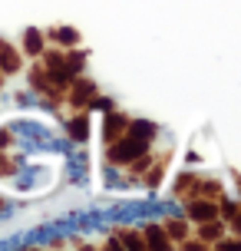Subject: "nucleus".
Wrapping results in <instances>:
<instances>
[{"label":"nucleus","instance_id":"f257e3e1","mask_svg":"<svg viewBox=\"0 0 241 251\" xmlns=\"http://www.w3.org/2000/svg\"><path fill=\"white\" fill-rule=\"evenodd\" d=\"M136 155H145V142H142V139H136L132 132H122V136H119V142L113 146V152H109V159H113V162H122V165L132 162Z\"/></svg>","mask_w":241,"mask_h":251},{"label":"nucleus","instance_id":"f03ea898","mask_svg":"<svg viewBox=\"0 0 241 251\" xmlns=\"http://www.w3.org/2000/svg\"><path fill=\"white\" fill-rule=\"evenodd\" d=\"M189 218H195V222H215L218 205L215 201H205V199H192L189 201Z\"/></svg>","mask_w":241,"mask_h":251},{"label":"nucleus","instance_id":"7ed1b4c3","mask_svg":"<svg viewBox=\"0 0 241 251\" xmlns=\"http://www.w3.org/2000/svg\"><path fill=\"white\" fill-rule=\"evenodd\" d=\"M17 70H20V53L0 40V73H17Z\"/></svg>","mask_w":241,"mask_h":251},{"label":"nucleus","instance_id":"20e7f679","mask_svg":"<svg viewBox=\"0 0 241 251\" xmlns=\"http://www.w3.org/2000/svg\"><path fill=\"white\" fill-rule=\"evenodd\" d=\"M89 96H93V86H89L86 79H76V89H73V102H76V106H86Z\"/></svg>","mask_w":241,"mask_h":251},{"label":"nucleus","instance_id":"39448f33","mask_svg":"<svg viewBox=\"0 0 241 251\" xmlns=\"http://www.w3.org/2000/svg\"><path fill=\"white\" fill-rule=\"evenodd\" d=\"M142 241H149V245H152V248H165V245H169V238H165L162 235V228H145V238Z\"/></svg>","mask_w":241,"mask_h":251},{"label":"nucleus","instance_id":"423d86ee","mask_svg":"<svg viewBox=\"0 0 241 251\" xmlns=\"http://www.w3.org/2000/svg\"><path fill=\"white\" fill-rule=\"evenodd\" d=\"M26 53H43V37H40L37 30H26Z\"/></svg>","mask_w":241,"mask_h":251},{"label":"nucleus","instance_id":"0eeeda50","mask_svg":"<svg viewBox=\"0 0 241 251\" xmlns=\"http://www.w3.org/2000/svg\"><path fill=\"white\" fill-rule=\"evenodd\" d=\"M106 126H109V132H106V136H109V139H119V136H122V132H126V129H122V126H126V119H122V116H109V123H106Z\"/></svg>","mask_w":241,"mask_h":251},{"label":"nucleus","instance_id":"6e6552de","mask_svg":"<svg viewBox=\"0 0 241 251\" xmlns=\"http://www.w3.org/2000/svg\"><path fill=\"white\" fill-rule=\"evenodd\" d=\"M119 241H122V245H129V248H142V245H145L142 238H132V231H119Z\"/></svg>","mask_w":241,"mask_h":251},{"label":"nucleus","instance_id":"1a4fd4ad","mask_svg":"<svg viewBox=\"0 0 241 251\" xmlns=\"http://www.w3.org/2000/svg\"><path fill=\"white\" fill-rule=\"evenodd\" d=\"M56 40L60 43H76V33L73 30H56Z\"/></svg>","mask_w":241,"mask_h":251},{"label":"nucleus","instance_id":"9d476101","mask_svg":"<svg viewBox=\"0 0 241 251\" xmlns=\"http://www.w3.org/2000/svg\"><path fill=\"white\" fill-rule=\"evenodd\" d=\"M73 136H76V139L86 136V123H83V119H76V123H73Z\"/></svg>","mask_w":241,"mask_h":251},{"label":"nucleus","instance_id":"9b49d317","mask_svg":"<svg viewBox=\"0 0 241 251\" xmlns=\"http://www.w3.org/2000/svg\"><path fill=\"white\" fill-rule=\"evenodd\" d=\"M205 238H208V241L218 238V225H205Z\"/></svg>","mask_w":241,"mask_h":251},{"label":"nucleus","instance_id":"f8f14e48","mask_svg":"<svg viewBox=\"0 0 241 251\" xmlns=\"http://www.w3.org/2000/svg\"><path fill=\"white\" fill-rule=\"evenodd\" d=\"M235 228H238V231H241V212L235 215Z\"/></svg>","mask_w":241,"mask_h":251},{"label":"nucleus","instance_id":"ddd939ff","mask_svg":"<svg viewBox=\"0 0 241 251\" xmlns=\"http://www.w3.org/2000/svg\"><path fill=\"white\" fill-rule=\"evenodd\" d=\"M0 79H3V73H0Z\"/></svg>","mask_w":241,"mask_h":251}]
</instances>
